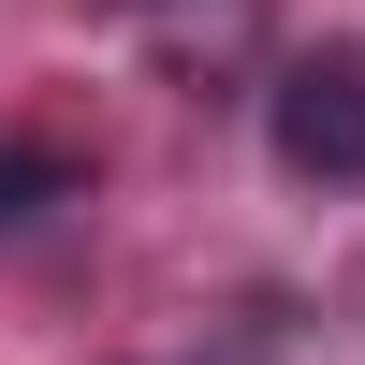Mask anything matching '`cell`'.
I'll return each instance as SVG.
<instances>
[{"label":"cell","instance_id":"1","mask_svg":"<svg viewBox=\"0 0 365 365\" xmlns=\"http://www.w3.org/2000/svg\"><path fill=\"white\" fill-rule=\"evenodd\" d=\"M263 132H278V161H292V175L351 190V175H365V58H351V44L292 58V73L263 88Z\"/></svg>","mask_w":365,"mask_h":365},{"label":"cell","instance_id":"2","mask_svg":"<svg viewBox=\"0 0 365 365\" xmlns=\"http://www.w3.org/2000/svg\"><path fill=\"white\" fill-rule=\"evenodd\" d=\"M44 205H73V161H58V146H0V234L44 220Z\"/></svg>","mask_w":365,"mask_h":365},{"label":"cell","instance_id":"3","mask_svg":"<svg viewBox=\"0 0 365 365\" xmlns=\"http://www.w3.org/2000/svg\"><path fill=\"white\" fill-rule=\"evenodd\" d=\"M146 15H161V44H175V58H205V44H249L263 0H146Z\"/></svg>","mask_w":365,"mask_h":365}]
</instances>
